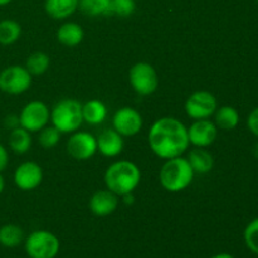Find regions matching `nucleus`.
I'll list each match as a JSON object with an SVG mask.
<instances>
[{
	"label": "nucleus",
	"mask_w": 258,
	"mask_h": 258,
	"mask_svg": "<svg viewBox=\"0 0 258 258\" xmlns=\"http://www.w3.org/2000/svg\"><path fill=\"white\" fill-rule=\"evenodd\" d=\"M194 170L188 159L183 156L168 159L161 166L159 180L161 186L169 193H179L189 188L194 179Z\"/></svg>",
	"instance_id": "3"
},
{
	"label": "nucleus",
	"mask_w": 258,
	"mask_h": 258,
	"mask_svg": "<svg viewBox=\"0 0 258 258\" xmlns=\"http://www.w3.org/2000/svg\"><path fill=\"white\" fill-rule=\"evenodd\" d=\"M32 86V75L23 66H9L0 72V91L8 95H22Z\"/></svg>",
	"instance_id": "7"
},
{
	"label": "nucleus",
	"mask_w": 258,
	"mask_h": 258,
	"mask_svg": "<svg viewBox=\"0 0 258 258\" xmlns=\"http://www.w3.org/2000/svg\"><path fill=\"white\" fill-rule=\"evenodd\" d=\"M214 123L222 130H233L239 123V113L232 106H222L214 112Z\"/></svg>",
	"instance_id": "20"
},
{
	"label": "nucleus",
	"mask_w": 258,
	"mask_h": 258,
	"mask_svg": "<svg viewBox=\"0 0 258 258\" xmlns=\"http://www.w3.org/2000/svg\"><path fill=\"white\" fill-rule=\"evenodd\" d=\"M111 0H78V9L88 17L107 15Z\"/></svg>",
	"instance_id": "24"
},
{
	"label": "nucleus",
	"mask_w": 258,
	"mask_h": 258,
	"mask_svg": "<svg viewBox=\"0 0 258 258\" xmlns=\"http://www.w3.org/2000/svg\"><path fill=\"white\" fill-rule=\"evenodd\" d=\"M32 146V135L28 130L23 128L22 126L10 131L9 135V148L13 153L22 155L28 153Z\"/></svg>",
	"instance_id": "21"
},
{
	"label": "nucleus",
	"mask_w": 258,
	"mask_h": 258,
	"mask_svg": "<svg viewBox=\"0 0 258 258\" xmlns=\"http://www.w3.org/2000/svg\"><path fill=\"white\" fill-rule=\"evenodd\" d=\"M91 212L97 217H106L112 214L118 207V196L112 193L108 189L105 190H98L93 193L90 199Z\"/></svg>",
	"instance_id": "14"
},
{
	"label": "nucleus",
	"mask_w": 258,
	"mask_h": 258,
	"mask_svg": "<svg viewBox=\"0 0 258 258\" xmlns=\"http://www.w3.org/2000/svg\"><path fill=\"white\" fill-rule=\"evenodd\" d=\"M247 126H248L249 131L258 138V107L249 113L248 118H247Z\"/></svg>",
	"instance_id": "29"
},
{
	"label": "nucleus",
	"mask_w": 258,
	"mask_h": 258,
	"mask_svg": "<svg viewBox=\"0 0 258 258\" xmlns=\"http://www.w3.org/2000/svg\"><path fill=\"white\" fill-rule=\"evenodd\" d=\"M218 135V127L209 118L194 120L188 128L189 143L196 148H208L216 141Z\"/></svg>",
	"instance_id": "13"
},
{
	"label": "nucleus",
	"mask_w": 258,
	"mask_h": 258,
	"mask_svg": "<svg viewBox=\"0 0 258 258\" xmlns=\"http://www.w3.org/2000/svg\"><path fill=\"white\" fill-rule=\"evenodd\" d=\"M9 3H12V0H0V7H5V5H8Z\"/></svg>",
	"instance_id": "35"
},
{
	"label": "nucleus",
	"mask_w": 258,
	"mask_h": 258,
	"mask_svg": "<svg viewBox=\"0 0 258 258\" xmlns=\"http://www.w3.org/2000/svg\"><path fill=\"white\" fill-rule=\"evenodd\" d=\"M243 237L249 251L258 256V218H254L247 224Z\"/></svg>",
	"instance_id": "28"
},
{
	"label": "nucleus",
	"mask_w": 258,
	"mask_h": 258,
	"mask_svg": "<svg viewBox=\"0 0 258 258\" xmlns=\"http://www.w3.org/2000/svg\"><path fill=\"white\" fill-rule=\"evenodd\" d=\"M24 241V231L17 224L8 223L0 227V244L7 248H15Z\"/></svg>",
	"instance_id": "22"
},
{
	"label": "nucleus",
	"mask_w": 258,
	"mask_h": 258,
	"mask_svg": "<svg viewBox=\"0 0 258 258\" xmlns=\"http://www.w3.org/2000/svg\"><path fill=\"white\" fill-rule=\"evenodd\" d=\"M22 34V27L18 22L4 19L0 22V44L10 45L17 42Z\"/></svg>",
	"instance_id": "23"
},
{
	"label": "nucleus",
	"mask_w": 258,
	"mask_h": 258,
	"mask_svg": "<svg viewBox=\"0 0 258 258\" xmlns=\"http://www.w3.org/2000/svg\"><path fill=\"white\" fill-rule=\"evenodd\" d=\"M8 164H9V154L5 146L0 144V173L8 168Z\"/></svg>",
	"instance_id": "31"
},
{
	"label": "nucleus",
	"mask_w": 258,
	"mask_h": 258,
	"mask_svg": "<svg viewBox=\"0 0 258 258\" xmlns=\"http://www.w3.org/2000/svg\"><path fill=\"white\" fill-rule=\"evenodd\" d=\"M217 98L208 91H197L191 93L185 102V112L193 120H204L214 115L217 110Z\"/></svg>",
	"instance_id": "9"
},
{
	"label": "nucleus",
	"mask_w": 258,
	"mask_h": 258,
	"mask_svg": "<svg viewBox=\"0 0 258 258\" xmlns=\"http://www.w3.org/2000/svg\"><path fill=\"white\" fill-rule=\"evenodd\" d=\"M20 126L32 133H39L50 121V111L42 101H32L23 107L19 115Z\"/></svg>",
	"instance_id": "8"
},
{
	"label": "nucleus",
	"mask_w": 258,
	"mask_h": 258,
	"mask_svg": "<svg viewBox=\"0 0 258 258\" xmlns=\"http://www.w3.org/2000/svg\"><path fill=\"white\" fill-rule=\"evenodd\" d=\"M186 159L196 174H207L213 169V155L206 148L191 149Z\"/></svg>",
	"instance_id": "17"
},
{
	"label": "nucleus",
	"mask_w": 258,
	"mask_h": 258,
	"mask_svg": "<svg viewBox=\"0 0 258 258\" xmlns=\"http://www.w3.org/2000/svg\"><path fill=\"white\" fill-rule=\"evenodd\" d=\"M128 81L134 91L140 96L153 95L159 86V77L155 68L146 62H138L130 68Z\"/></svg>",
	"instance_id": "6"
},
{
	"label": "nucleus",
	"mask_w": 258,
	"mask_h": 258,
	"mask_svg": "<svg viewBox=\"0 0 258 258\" xmlns=\"http://www.w3.org/2000/svg\"><path fill=\"white\" fill-rule=\"evenodd\" d=\"M97 150L106 158L118 156L123 150V139L115 128H106L97 136Z\"/></svg>",
	"instance_id": "15"
},
{
	"label": "nucleus",
	"mask_w": 258,
	"mask_h": 258,
	"mask_svg": "<svg viewBox=\"0 0 258 258\" xmlns=\"http://www.w3.org/2000/svg\"><path fill=\"white\" fill-rule=\"evenodd\" d=\"M44 9L53 19H67L78 9V0H45Z\"/></svg>",
	"instance_id": "16"
},
{
	"label": "nucleus",
	"mask_w": 258,
	"mask_h": 258,
	"mask_svg": "<svg viewBox=\"0 0 258 258\" xmlns=\"http://www.w3.org/2000/svg\"><path fill=\"white\" fill-rule=\"evenodd\" d=\"M4 127L7 128V130L12 131L14 130V128L19 127L20 126V120H19V116L15 115V113H9V115L5 116L4 118Z\"/></svg>",
	"instance_id": "30"
},
{
	"label": "nucleus",
	"mask_w": 258,
	"mask_h": 258,
	"mask_svg": "<svg viewBox=\"0 0 258 258\" xmlns=\"http://www.w3.org/2000/svg\"><path fill=\"white\" fill-rule=\"evenodd\" d=\"M106 188L122 197L125 194L134 193L141 180V171L135 163L128 160H118L111 164L105 171Z\"/></svg>",
	"instance_id": "2"
},
{
	"label": "nucleus",
	"mask_w": 258,
	"mask_h": 258,
	"mask_svg": "<svg viewBox=\"0 0 258 258\" xmlns=\"http://www.w3.org/2000/svg\"><path fill=\"white\" fill-rule=\"evenodd\" d=\"M14 184L23 191H32L37 189L43 181V170L34 161L22 163L14 171Z\"/></svg>",
	"instance_id": "12"
},
{
	"label": "nucleus",
	"mask_w": 258,
	"mask_h": 258,
	"mask_svg": "<svg viewBox=\"0 0 258 258\" xmlns=\"http://www.w3.org/2000/svg\"><path fill=\"white\" fill-rule=\"evenodd\" d=\"M62 134L54 126H45L39 131V144L44 149H53L60 140Z\"/></svg>",
	"instance_id": "27"
},
{
	"label": "nucleus",
	"mask_w": 258,
	"mask_h": 258,
	"mask_svg": "<svg viewBox=\"0 0 258 258\" xmlns=\"http://www.w3.org/2000/svg\"><path fill=\"white\" fill-rule=\"evenodd\" d=\"M189 145L188 127L175 117L159 118L149 130V146L161 159L183 156Z\"/></svg>",
	"instance_id": "1"
},
{
	"label": "nucleus",
	"mask_w": 258,
	"mask_h": 258,
	"mask_svg": "<svg viewBox=\"0 0 258 258\" xmlns=\"http://www.w3.org/2000/svg\"><path fill=\"white\" fill-rule=\"evenodd\" d=\"M83 37H85V33H83L82 27L77 23L68 22L58 28V42L66 47H76L82 42Z\"/></svg>",
	"instance_id": "18"
},
{
	"label": "nucleus",
	"mask_w": 258,
	"mask_h": 258,
	"mask_svg": "<svg viewBox=\"0 0 258 258\" xmlns=\"http://www.w3.org/2000/svg\"><path fill=\"white\" fill-rule=\"evenodd\" d=\"M253 154H254V156H256V158L258 159V143L256 144V145H254V148H253Z\"/></svg>",
	"instance_id": "36"
},
{
	"label": "nucleus",
	"mask_w": 258,
	"mask_h": 258,
	"mask_svg": "<svg viewBox=\"0 0 258 258\" xmlns=\"http://www.w3.org/2000/svg\"><path fill=\"white\" fill-rule=\"evenodd\" d=\"M136 9L135 0H111L107 15H116L120 18H127L134 14Z\"/></svg>",
	"instance_id": "26"
},
{
	"label": "nucleus",
	"mask_w": 258,
	"mask_h": 258,
	"mask_svg": "<svg viewBox=\"0 0 258 258\" xmlns=\"http://www.w3.org/2000/svg\"><path fill=\"white\" fill-rule=\"evenodd\" d=\"M4 188H5V180H4V178H3L2 173H0V194L4 191Z\"/></svg>",
	"instance_id": "34"
},
{
	"label": "nucleus",
	"mask_w": 258,
	"mask_h": 258,
	"mask_svg": "<svg viewBox=\"0 0 258 258\" xmlns=\"http://www.w3.org/2000/svg\"><path fill=\"white\" fill-rule=\"evenodd\" d=\"M50 121L60 134L75 133L83 122L82 105L76 98L58 101L50 111Z\"/></svg>",
	"instance_id": "4"
},
{
	"label": "nucleus",
	"mask_w": 258,
	"mask_h": 258,
	"mask_svg": "<svg viewBox=\"0 0 258 258\" xmlns=\"http://www.w3.org/2000/svg\"><path fill=\"white\" fill-rule=\"evenodd\" d=\"M24 247L29 258H55L59 253L60 242L52 232L38 229L25 238Z\"/></svg>",
	"instance_id": "5"
},
{
	"label": "nucleus",
	"mask_w": 258,
	"mask_h": 258,
	"mask_svg": "<svg viewBox=\"0 0 258 258\" xmlns=\"http://www.w3.org/2000/svg\"><path fill=\"white\" fill-rule=\"evenodd\" d=\"M257 3H258V0H257Z\"/></svg>",
	"instance_id": "37"
},
{
	"label": "nucleus",
	"mask_w": 258,
	"mask_h": 258,
	"mask_svg": "<svg viewBox=\"0 0 258 258\" xmlns=\"http://www.w3.org/2000/svg\"><path fill=\"white\" fill-rule=\"evenodd\" d=\"M83 121L90 125H100L107 117V107L100 100H90L82 105Z\"/></svg>",
	"instance_id": "19"
},
{
	"label": "nucleus",
	"mask_w": 258,
	"mask_h": 258,
	"mask_svg": "<svg viewBox=\"0 0 258 258\" xmlns=\"http://www.w3.org/2000/svg\"><path fill=\"white\" fill-rule=\"evenodd\" d=\"M67 153L76 160H88L97 153V139L87 131H75L67 141Z\"/></svg>",
	"instance_id": "10"
},
{
	"label": "nucleus",
	"mask_w": 258,
	"mask_h": 258,
	"mask_svg": "<svg viewBox=\"0 0 258 258\" xmlns=\"http://www.w3.org/2000/svg\"><path fill=\"white\" fill-rule=\"evenodd\" d=\"M122 201L125 204H128V206H131V204L135 202V197H134V193H128V194H125V196H122Z\"/></svg>",
	"instance_id": "32"
},
{
	"label": "nucleus",
	"mask_w": 258,
	"mask_h": 258,
	"mask_svg": "<svg viewBox=\"0 0 258 258\" xmlns=\"http://www.w3.org/2000/svg\"><path fill=\"white\" fill-rule=\"evenodd\" d=\"M211 258H234V257L232 256V254H229V253H218V254H216V256H213Z\"/></svg>",
	"instance_id": "33"
},
{
	"label": "nucleus",
	"mask_w": 258,
	"mask_h": 258,
	"mask_svg": "<svg viewBox=\"0 0 258 258\" xmlns=\"http://www.w3.org/2000/svg\"><path fill=\"white\" fill-rule=\"evenodd\" d=\"M49 64V55L45 54L44 52H34L28 57L25 68L32 76H40L47 72Z\"/></svg>",
	"instance_id": "25"
},
{
	"label": "nucleus",
	"mask_w": 258,
	"mask_h": 258,
	"mask_svg": "<svg viewBox=\"0 0 258 258\" xmlns=\"http://www.w3.org/2000/svg\"><path fill=\"white\" fill-rule=\"evenodd\" d=\"M112 126L121 136H135L136 134L140 133L141 127H143V117H141L140 112L133 107H121L117 110L113 115L112 118Z\"/></svg>",
	"instance_id": "11"
}]
</instances>
